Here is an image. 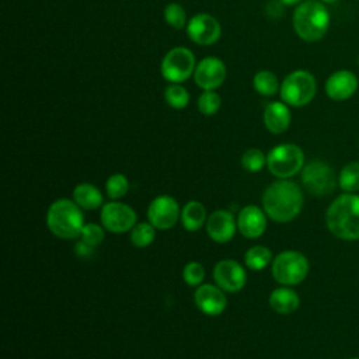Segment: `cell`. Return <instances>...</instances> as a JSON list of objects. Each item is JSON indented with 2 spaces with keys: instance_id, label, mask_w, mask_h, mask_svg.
<instances>
[{
  "instance_id": "obj_1",
  "label": "cell",
  "mask_w": 359,
  "mask_h": 359,
  "mask_svg": "<svg viewBox=\"0 0 359 359\" xmlns=\"http://www.w3.org/2000/svg\"><path fill=\"white\" fill-rule=\"evenodd\" d=\"M304 196L302 188L290 180H278L264 192L262 206L266 216L276 223H287L299 216Z\"/></svg>"
},
{
  "instance_id": "obj_2",
  "label": "cell",
  "mask_w": 359,
  "mask_h": 359,
  "mask_svg": "<svg viewBox=\"0 0 359 359\" xmlns=\"http://www.w3.org/2000/svg\"><path fill=\"white\" fill-rule=\"evenodd\" d=\"M325 224L337 238L359 240V195L345 192L337 196L327 208Z\"/></svg>"
},
{
  "instance_id": "obj_3",
  "label": "cell",
  "mask_w": 359,
  "mask_h": 359,
  "mask_svg": "<svg viewBox=\"0 0 359 359\" xmlns=\"http://www.w3.org/2000/svg\"><path fill=\"white\" fill-rule=\"evenodd\" d=\"M292 24L300 39L317 42L328 32L331 15L325 3L321 0H304L294 8Z\"/></svg>"
},
{
  "instance_id": "obj_4",
  "label": "cell",
  "mask_w": 359,
  "mask_h": 359,
  "mask_svg": "<svg viewBox=\"0 0 359 359\" xmlns=\"http://www.w3.org/2000/svg\"><path fill=\"white\" fill-rule=\"evenodd\" d=\"M81 208L72 199L55 201L46 212V226L49 231L59 238H76L84 227Z\"/></svg>"
},
{
  "instance_id": "obj_5",
  "label": "cell",
  "mask_w": 359,
  "mask_h": 359,
  "mask_svg": "<svg viewBox=\"0 0 359 359\" xmlns=\"http://www.w3.org/2000/svg\"><path fill=\"white\" fill-rule=\"evenodd\" d=\"M279 94L280 100L289 107H304L310 104L317 94V80L307 70H294L280 83Z\"/></svg>"
},
{
  "instance_id": "obj_6",
  "label": "cell",
  "mask_w": 359,
  "mask_h": 359,
  "mask_svg": "<svg viewBox=\"0 0 359 359\" xmlns=\"http://www.w3.org/2000/svg\"><path fill=\"white\" fill-rule=\"evenodd\" d=\"M310 264L304 254L296 250L279 252L271 265L273 279L283 286H294L302 283L309 275Z\"/></svg>"
},
{
  "instance_id": "obj_7",
  "label": "cell",
  "mask_w": 359,
  "mask_h": 359,
  "mask_svg": "<svg viewBox=\"0 0 359 359\" xmlns=\"http://www.w3.org/2000/svg\"><path fill=\"white\" fill-rule=\"evenodd\" d=\"M269 172L279 180H289L304 167V153L294 143H282L271 149L266 156Z\"/></svg>"
},
{
  "instance_id": "obj_8",
  "label": "cell",
  "mask_w": 359,
  "mask_h": 359,
  "mask_svg": "<svg viewBox=\"0 0 359 359\" xmlns=\"http://www.w3.org/2000/svg\"><path fill=\"white\" fill-rule=\"evenodd\" d=\"M300 172L304 189L314 196L330 195L338 184V177L334 170L323 160H311L304 164Z\"/></svg>"
},
{
  "instance_id": "obj_9",
  "label": "cell",
  "mask_w": 359,
  "mask_h": 359,
  "mask_svg": "<svg viewBox=\"0 0 359 359\" xmlns=\"http://www.w3.org/2000/svg\"><path fill=\"white\" fill-rule=\"evenodd\" d=\"M196 63L194 53L184 46L170 49L161 60V76L170 81L181 84L187 81L195 72Z\"/></svg>"
},
{
  "instance_id": "obj_10",
  "label": "cell",
  "mask_w": 359,
  "mask_h": 359,
  "mask_svg": "<svg viewBox=\"0 0 359 359\" xmlns=\"http://www.w3.org/2000/svg\"><path fill=\"white\" fill-rule=\"evenodd\" d=\"M102 227L111 233L121 234L130 231L136 224V212L126 203L119 201L108 202L101 209Z\"/></svg>"
},
{
  "instance_id": "obj_11",
  "label": "cell",
  "mask_w": 359,
  "mask_h": 359,
  "mask_svg": "<svg viewBox=\"0 0 359 359\" xmlns=\"http://www.w3.org/2000/svg\"><path fill=\"white\" fill-rule=\"evenodd\" d=\"M147 219L157 230H168L181 219L178 202L170 195L154 198L147 208Z\"/></svg>"
},
{
  "instance_id": "obj_12",
  "label": "cell",
  "mask_w": 359,
  "mask_h": 359,
  "mask_svg": "<svg viewBox=\"0 0 359 359\" xmlns=\"http://www.w3.org/2000/svg\"><path fill=\"white\" fill-rule=\"evenodd\" d=\"M220 34L222 27L217 18L206 13L195 14L187 24V35L196 45H213L219 41Z\"/></svg>"
},
{
  "instance_id": "obj_13",
  "label": "cell",
  "mask_w": 359,
  "mask_h": 359,
  "mask_svg": "<svg viewBox=\"0 0 359 359\" xmlns=\"http://www.w3.org/2000/svg\"><path fill=\"white\" fill-rule=\"evenodd\" d=\"M358 87H359L358 76L348 69H341V70H335L327 77L324 84V91L331 101L342 102L352 98L358 91Z\"/></svg>"
},
{
  "instance_id": "obj_14",
  "label": "cell",
  "mask_w": 359,
  "mask_h": 359,
  "mask_svg": "<svg viewBox=\"0 0 359 359\" xmlns=\"http://www.w3.org/2000/svg\"><path fill=\"white\" fill-rule=\"evenodd\" d=\"M226 74L227 70L224 62L219 57L208 56L196 63L194 80L202 90H216L224 83Z\"/></svg>"
},
{
  "instance_id": "obj_15",
  "label": "cell",
  "mask_w": 359,
  "mask_h": 359,
  "mask_svg": "<svg viewBox=\"0 0 359 359\" xmlns=\"http://www.w3.org/2000/svg\"><path fill=\"white\" fill-rule=\"evenodd\" d=\"M213 279L216 285L229 293L241 290L247 282L245 269L234 259H222L213 268Z\"/></svg>"
},
{
  "instance_id": "obj_16",
  "label": "cell",
  "mask_w": 359,
  "mask_h": 359,
  "mask_svg": "<svg viewBox=\"0 0 359 359\" xmlns=\"http://www.w3.org/2000/svg\"><path fill=\"white\" fill-rule=\"evenodd\" d=\"M194 300L196 307L206 316H219L227 306L224 290L210 283L199 285L194 293Z\"/></svg>"
},
{
  "instance_id": "obj_17",
  "label": "cell",
  "mask_w": 359,
  "mask_h": 359,
  "mask_svg": "<svg viewBox=\"0 0 359 359\" xmlns=\"http://www.w3.org/2000/svg\"><path fill=\"white\" fill-rule=\"evenodd\" d=\"M237 230L247 238H258L266 230V213L255 205L244 206L237 216Z\"/></svg>"
},
{
  "instance_id": "obj_18",
  "label": "cell",
  "mask_w": 359,
  "mask_h": 359,
  "mask_svg": "<svg viewBox=\"0 0 359 359\" xmlns=\"http://www.w3.org/2000/svg\"><path fill=\"white\" fill-rule=\"evenodd\" d=\"M206 231L208 236L219 244L230 241L236 233L234 216L224 209L215 210L208 216Z\"/></svg>"
},
{
  "instance_id": "obj_19",
  "label": "cell",
  "mask_w": 359,
  "mask_h": 359,
  "mask_svg": "<svg viewBox=\"0 0 359 359\" xmlns=\"http://www.w3.org/2000/svg\"><path fill=\"white\" fill-rule=\"evenodd\" d=\"M290 121L292 115L289 105L283 101L269 102L264 109V125L273 135L286 132L290 126Z\"/></svg>"
},
{
  "instance_id": "obj_20",
  "label": "cell",
  "mask_w": 359,
  "mask_h": 359,
  "mask_svg": "<svg viewBox=\"0 0 359 359\" xmlns=\"http://www.w3.org/2000/svg\"><path fill=\"white\" fill-rule=\"evenodd\" d=\"M299 294L290 287H276L269 294V306L279 314H290L299 309Z\"/></svg>"
},
{
  "instance_id": "obj_21",
  "label": "cell",
  "mask_w": 359,
  "mask_h": 359,
  "mask_svg": "<svg viewBox=\"0 0 359 359\" xmlns=\"http://www.w3.org/2000/svg\"><path fill=\"white\" fill-rule=\"evenodd\" d=\"M73 201L84 210H94L102 205V194L95 185L81 182L73 189Z\"/></svg>"
},
{
  "instance_id": "obj_22",
  "label": "cell",
  "mask_w": 359,
  "mask_h": 359,
  "mask_svg": "<svg viewBox=\"0 0 359 359\" xmlns=\"http://www.w3.org/2000/svg\"><path fill=\"white\" fill-rule=\"evenodd\" d=\"M181 223L188 231H198L208 220L206 209L199 201H189L181 209Z\"/></svg>"
},
{
  "instance_id": "obj_23",
  "label": "cell",
  "mask_w": 359,
  "mask_h": 359,
  "mask_svg": "<svg viewBox=\"0 0 359 359\" xmlns=\"http://www.w3.org/2000/svg\"><path fill=\"white\" fill-rule=\"evenodd\" d=\"M272 261V251L265 245H254L247 250L244 255V264L251 271H262Z\"/></svg>"
},
{
  "instance_id": "obj_24",
  "label": "cell",
  "mask_w": 359,
  "mask_h": 359,
  "mask_svg": "<svg viewBox=\"0 0 359 359\" xmlns=\"http://www.w3.org/2000/svg\"><path fill=\"white\" fill-rule=\"evenodd\" d=\"M252 86H254V90L264 97H272L280 88L276 74L269 70H261L255 73L252 79Z\"/></svg>"
},
{
  "instance_id": "obj_25",
  "label": "cell",
  "mask_w": 359,
  "mask_h": 359,
  "mask_svg": "<svg viewBox=\"0 0 359 359\" xmlns=\"http://www.w3.org/2000/svg\"><path fill=\"white\" fill-rule=\"evenodd\" d=\"M338 185L342 191L356 194L359 191V161H349L338 174Z\"/></svg>"
},
{
  "instance_id": "obj_26",
  "label": "cell",
  "mask_w": 359,
  "mask_h": 359,
  "mask_svg": "<svg viewBox=\"0 0 359 359\" xmlns=\"http://www.w3.org/2000/svg\"><path fill=\"white\" fill-rule=\"evenodd\" d=\"M156 238V227L149 222L136 223L130 230V241L135 247L144 248L149 247Z\"/></svg>"
},
{
  "instance_id": "obj_27",
  "label": "cell",
  "mask_w": 359,
  "mask_h": 359,
  "mask_svg": "<svg viewBox=\"0 0 359 359\" xmlns=\"http://www.w3.org/2000/svg\"><path fill=\"white\" fill-rule=\"evenodd\" d=\"M164 100L171 108L184 109L189 102V93L181 84L171 83L164 90Z\"/></svg>"
},
{
  "instance_id": "obj_28",
  "label": "cell",
  "mask_w": 359,
  "mask_h": 359,
  "mask_svg": "<svg viewBox=\"0 0 359 359\" xmlns=\"http://www.w3.org/2000/svg\"><path fill=\"white\" fill-rule=\"evenodd\" d=\"M198 111L202 115L210 116L215 115L222 105V98L215 90H203V93L198 97Z\"/></svg>"
},
{
  "instance_id": "obj_29",
  "label": "cell",
  "mask_w": 359,
  "mask_h": 359,
  "mask_svg": "<svg viewBox=\"0 0 359 359\" xmlns=\"http://www.w3.org/2000/svg\"><path fill=\"white\" fill-rule=\"evenodd\" d=\"M129 189V181L123 174H112L111 177H108L107 184H105V191L107 195L112 199V201H118L121 198H123L126 195Z\"/></svg>"
},
{
  "instance_id": "obj_30",
  "label": "cell",
  "mask_w": 359,
  "mask_h": 359,
  "mask_svg": "<svg viewBox=\"0 0 359 359\" xmlns=\"http://www.w3.org/2000/svg\"><path fill=\"white\" fill-rule=\"evenodd\" d=\"M164 20L174 29H181L188 24L185 8L178 3H170L165 6Z\"/></svg>"
},
{
  "instance_id": "obj_31",
  "label": "cell",
  "mask_w": 359,
  "mask_h": 359,
  "mask_svg": "<svg viewBox=\"0 0 359 359\" xmlns=\"http://www.w3.org/2000/svg\"><path fill=\"white\" fill-rule=\"evenodd\" d=\"M241 165L244 170H247L250 172H257V171L262 170L264 165H266V157L264 156V153L259 149L251 147L243 153Z\"/></svg>"
},
{
  "instance_id": "obj_32",
  "label": "cell",
  "mask_w": 359,
  "mask_h": 359,
  "mask_svg": "<svg viewBox=\"0 0 359 359\" xmlns=\"http://www.w3.org/2000/svg\"><path fill=\"white\" fill-rule=\"evenodd\" d=\"M79 240L88 244L90 247L95 248L97 245H100L104 240V227H101L97 223H87L84 224Z\"/></svg>"
},
{
  "instance_id": "obj_33",
  "label": "cell",
  "mask_w": 359,
  "mask_h": 359,
  "mask_svg": "<svg viewBox=\"0 0 359 359\" xmlns=\"http://www.w3.org/2000/svg\"><path fill=\"white\" fill-rule=\"evenodd\" d=\"M203 278H205V269L202 264H199L198 261L188 262L182 269V279L188 286L198 287L199 285H202Z\"/></svg>"
},
{
  "instance_id": "obj_34",
  "label": "cell",
  "mask_w": 359,
  "mask_h": 359,
  "mask_svg": "<svg viewBox=\"0 0 359 359\" xmlns=\"http://www.w3.org/2000/svg\"><path fill=\"white\" fill-rule=\"evenodd\" d=\"M76 254L79 255V257H83V258H88L93 252H94V250L95 248H93V247H90L88 244H86V243H83V241H77L76 243Z\"/></svg>"
},
{
  "instance_id": "obj_35",
  "label": "cell",
  "mask_w": 359,
  "mask_h": 359,
  "mask_svg": "<svg viewBox=\"0 0 359 359\" xmlns=\"http://www.w3.org/2000/svg\"><path fill=\"white\" fill-rule=\"evenodd\" d=\"M282 4H285V6H297V4H300L303 0H279Z\"/></svg>"
},
{
  "instance_id": "obj_36",
  "label": "cell",
  "mask_w": 359,
  "mask_h": 359,
  "mask_svg": "<svg viewBox=\"0 0 359 359\" xmlns=\"http://www.w3.org/2000/svg\"><path fill=\"white\" fill-rule=\"evenodd\" d=\"M323 3H325V4H332V3H337V1H339V0H321Z\"/></svg>"
},
{
  "instance_id": "obj_37",
  "label": "cell",
  "mask_w": 359,
  "mask_h": 359,
  "mask_svg": "<svg viewBox=\"0 0 359 359\" xmlns=\"http://www.w3.org/2000/svg\"><path fill=\"white\" fill-rule=\"evenodd\" d=\"M349 359H359V356H353V358H349Z\"/></svg>"
},
{
  "instance_id": "obj_38",
  "label": "cell",
  "mask_w": 359,
  "mask_h": 359,
  "mask_svg": "<svg viewBox=\"0 0 359 359\" xmlns=\"http://www.w3.org/2000/svg\"><path fill=\"white\" fill-rule=\"evenodd\" d=\"M358 66H359V56H358Z\"/></svg>"
},
{
  "instance_id": "obj_39",
  "label": "cell",
  "mask_w": 359,
  "mask_h": 359,
  "mask_svg": "<svg viewBox=\"0 0 359 359\" xmlns=\"http://www.w3.org/2000/svg\"><path fill=\"white\" fill-rule=\"evenodd\" d=\"M358 1H359V0H358Z\"/></svg>"
}]
</instances>
